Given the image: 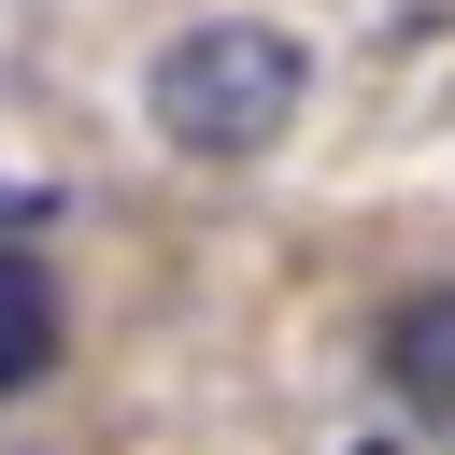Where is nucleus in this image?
<instances>
[{
  "instance_id": "obj_1",
  "label": "nucleus",
  "mask_w": 455,
  "mask_h": 455,
  "mask_svg": "<svg viewBox=\"0 0 455 455\" xmlns=\"http://www.w3.org/2000/svg\"><path fill=\"white\" fill-rule=\"evenodd\" d=\"M299 100H313V57H299V28H270V14L171 28V43H156V71H142L156 142H171V156H199V171L270 156V142L299 128Z\"/></svg>"
},
{
  "instance_id": "obj_2",
  "label": "nucleus",
  "mask_w": 455,
  "mask_h": 455,
  "mask_svg": "<svg viewBox=\"0 0 455 455\" xmlns=\"http://www.w3.org/2000/svg\"><path fill=\"white\" fill-rule=\"evenodd\" d=\"M57 355H71V299H57V270L28 242H0V398H28Z\"/></svg>"
},
{
  "instance_id": "obj_3",
  "label": "nucleus",
  "mask_w": 455,
  "mask_h": 455,
  "mask_svg": "<svg viewBox=\"0 0 455 455\" xmlns=\"http://www.w3.org/2000/svg\"><path fill=\"white\" fill-rule=\"evenodd\" d=\"M384 384H398L412 412L455 427V284H441V299H398V327H384Z\"/></svg>"
},
{
  "instance_id": "obj_4",
  "label": "nucleus",
  "mask_w": 455,
  "mask_h": 455,
  "mask_svg": "<svg viewBox=\"0 0 455 455\" xmlns=\"http://www.w3.org/2000/svg\"><path fill=\"white\" fill-rule=\"evenodd\" d=\"M370 455H384V441H370Z\"/></svg>"
}]
</instances>
